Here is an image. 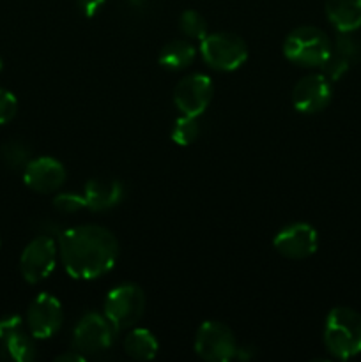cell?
I'll return each instance as SVG.
<instances>
[{
    "label": "cell",
    "mask_w": 361,
    "mask_h": 362,
    "mask_svg": "<svg viewBox=\"0 0 361 362\" xmlns=\"http://www.w3.org/2000/svg\"><path fill=\"white\" fill-rule=\"evenodd\" d=\"M59 253L71 278L91 281L112 271L119 258V243L110 230L84 225L60 233Z\"/></svg>",
    "instance_id": "6da1fadb"
},
{
    "label": "cell",
    "mask_w": 361,
    "mask_h": 362,
    "mask_svg": "<svg viewBox=\"0 0 361 362\" xmlns=\"http://www.w3.org/2000/svg\"><path fill=\"white\" fill-rule=\"evenodd\" d=\"M324 345L336 359H350L361 352V315L350 308L329 311L324 325Z\"/></svg>",
    "instance_id": "7a4b0ae2"
},
{
    "label": "cell",
    "mask_w": 361,
    "mask_h": 362,
    "mask_svg": "<svg viewBox=\"0 0 361 362\" xmlns=\"http://www.w3.org/2000/svg\"><path fill=\"white\" fill-rule=\"evenodd\" d=\"M333 42L328 34L317 27H297L283 42V55L290 62L304 67H321L331 55Z\"/></svg>",
    "instance_id": "3957f363"
},
{
    "label": "cell",
    "mask_w": 361,
    "mask_h": 362,
    "mask_svg": "<svg viewBox=\"0 0 361 362\" xmlns=\"http://www.w3.org/2000/svg\"><path fill=\"white\" fill-rule=\"evenodd\" d=\"M145 310V296L133 283L119 285L106 296L105 317L117 332L133 327Z\"/></svg>",
    "instance_id": "277c9868"
},
{
    "label": "cell",
    "mask_w": 361,
    "mask_h": 362,
    "mask_svg": "<svg viewBox=\"0 0 361 362\" xmlns=\"http://www.w3.org/2000/svg\"><path fill=\"white\" fill-rule=\"evenodd\" d=\"M200 52L205 62L218 71L239 69L248 59L246 42L230 32L207 34L200 41Z\"/></svg>",
    "instance_id": "5b68a950"
},
{
    "label": "cell",
    "mask_w": 361,
    "mask_h": 362,
    "mask_svg": "<svg viewBox=\"0 0 361 362\" xmlns=\"http://www.w3.org/2000/svg\"><path fill=\"white\" fill-rule=\"evenodd\" d=\"M236 336L225 324L216 320L204 322L195 336V352L209 362H229L237 357Z\"/></svg>",
    "instance_id": "8992f818"
},
{
    "label": "cell",
    "mask_w": 361,
    "mask_h": 362,
    "mask_svg": "<svg viewBox=\"0 0 361 362\" xmlns=\"http://www.w3.org/2000/svg\"><path fill=\"white\" fill-rule=\"evenodd\" d=\"M117 331L105 315L87 313L81 317L73 332V350L87 356L105 352L113 345Z\"/></svg>",
    "instance_id": "52a82bcc"
},
{
    "label": "cell",
    "mask_w": 361,
    "mask_h": 362,
    "mask_svg": "<svg viewBox=\"0 0 361 362\" xmlns=\"http://www.w3.org/2000/svg\"><path fill=\"white\" fill-rule=\"evenodd\" d=\"M57 244L52 237L41 235L25 246L20 257V272L30 285L45 281L57 264Z\"/></svg>",
    "instance_id": "ba28073f"
},
{
    "label": "cell",
    "mask_w": 361,
    "mask_h": 362,
    "mask_svg": "<svg viewBox=\"0 0 361 362\" xmlns=\"http://www.w3.org/2000/svg\"><path fill=\"white\" fill-rule=\"evenodd\" d=\"M27 327L35 339H48L60 331L64 322L62 304L50 293H39L27 310Z\"/></svg>",
    "instance_id": "9c48e42d"
},
{
    "label": "cell",
    "mask_w": 361,
    "mask_h": 362,
    "mask_svg": "<svg viewBox=\"0 0 361 362\" xmlns=\"http://www.w3.org/2000/svg\"><path fill=\"white\" fill-rule=\"evenodd\" d=\"M212 81L207 74L195 73L183 78L173 88V103L183 115L200 117L212 99Z\"/></svg>",
    "instance_id": "30bf717a"
},
{
    "label": "cell",
    "mask_w": 361,
    "mask_h": 362,
    "mask_svg": "<svg viewBox=\"0 0 361 362\" xmlns=\"http://www.w3.org/2000/svg\"><path fill=\"white\" fill-rule=\"evenodd\" d=\"M273 246L289 260H304L317 251V230L306 223H294L276 233Z\"/></svg>",
    "instance_id": "8fae6325"
},
{
    "label": "cell",
    "mask_w": 361,
    "mask_h": 362,
    "mask_svg": "<svg viewBox=\"0 0 361 362\" xmlns=\"http://www.w3.org/2000/svg\"><path fill=\"white\" fill-rule=\"evenodd\" d=\"M331 81L322 73L303 76L292 90V105L297 112L314 115L322 112L331 101Z\"/></svg>",
    "instance_id": "7c38bea8"
},
{
    "label": "cell",
    "mask_w": 361,
    "mask_h": 362,
    "mask_svg": "<svg viewBox=\"0 0 361 362\" xmlns=\"http://www.w3.org/2000/svg\"><path fill=\"white\" fill-rule=\"evenodd\" d=\"M34 336L20 317H7L0 320V349L16 362H30L35 359Z\"/></svg>",
    "instance_id": "4fadbf2b"
},
{
    "label": "cell",
    "mask_w": 361,
    "mask_h": 362,
    "mask_svg": "<svg viewBox=\"0 0 361 362\" xmlns=\"http://www.w3.org/2000/svg\"><path fill=\"white\" fill-rule=\"evenodd\" d=\"M23 182L35 193H53L66 182V168L55 158L30 159L23 168Z\"/></svg>",
    "instance_id": "5bb4252c"
},
{
    "label": "cell",
    "mask_w": 361,
    "mask_h": 362,
    "mask_svg": "<svg viewBox=\"0 0 361 362\" xmlns=\"http://www.w3.org/2000/svg\"><path fill=\"white\" fill-rule=\"evenodd\" d=\"M84 200L88 211H110L124 200V186L115 179H92L85 184Z\"/></svg>",
    "instance_id": "9a60e30c"
},
{
    "label": "cell",
    "mask_w": 361,
    "mask_h": 362,
    "mask_svg": "<svg viewBox=\"0 0 361 362\" xmlns=\"http://www.w3.org/2000/svg\"><path fill=\"white\" fill-rule=\"evenodd\" d=\"M326 16L338 32L361 27V0H326Z\"/></svg>",
    "instance_id": "2e32d148"
},
{
    "label": "cell",
    "mask_w": 361,
    "mask_h": 362,
    "mask_svg": "<svg viewBox=\"0 0 361 362\" xmlns=\"http://www.w3.org/2000/svg\"><path fill=\"white\" fill-rule=\"evenodd\" d=\"M197 57V48L191 45L186 39H173V41L166 42L159 52V64L165 69L170 71H180L184 67L190 66Z\"/></svg>",
    "instance_id": "e0dca14e"
},
{
    "label": "cell",
    "mask_w": 361,
    "mask_h": 362,
    "mask_svg": "<svg viewBox=\"0 0 361 362\" xmlns=\"http://www.w3.org/2000/svg\"><path fill=\"white\" fill-rule=\"evenodd\" d=\"M158 339L147 329H133L124 338V352L137 361H151L158 354Z\"/></svg>",
    "instance_id": "ac0fdd59"
},
{
    "label": "cell",
    "mask_w": 361,
    "mask_h": 362,
    "mask_svg": "<svg viewBox=\"0 0 361 362\" xmlns=\"http://www.w3.org/2000/svg\"><path fill=\"white\" fill-rule=\"evenodd\" d=\"M0 161L11 170H21L30 161V148L21 140H9L0 147Z\"/></svg>",
    "instance_id": "d6986e66"
},
{
    "label": "cell",
    "mask_w": 361,
    "mask_h": 362,
    "mask_svg": "<svg viewBox=\"0 0 361 362\" xmlns=\"http://www.w3.org/2000/svg\"><path fill=\"white\" fill-rule=\"evenodd\" d=\"M198 117L183 115L176 120L172 127V140L177 145H191L200 134V124H198Z\"/></svg>",
    "instance_id": "ffe728a7"
},
{
    "label": "cell",
    "mask_w": 361,
    "mask_h": 362,
    "mask_svg": "<svg viewBox=\"0 0 361 362\" xmlns=\"http://www.w3.org/2000/svg\"><path fill=\"white\" fill-rule=\"evenodd\" d=\"M333 53L342 57L353 66L361 60V42L354 37L353 32H340L335 45H333Z\"/></svg>",
    "instance_id": "44dd1931"
},
{
    "label": "cell",
    "mask_w": 361,
    "mask_h": 362,
    "mask_svg": "<svg viewBox=\"0 0 361 362\" xmlns=\"http://www.w3.org/2000/svg\"><path fill=\"white\" fill-rule=\"evenodd\" d=\"M179 28L184 35H188L190 39H197V41H202L207 35V23H205L204 16L193 9H188L180 14Z\"/></svg>",
    "instance_id": "7402d4cb"
},
{
    "label": "cell",
    "mask_w": 361,
    "mask_h": 362,
    "mask_svg": "<svg viewBox=\"0 0 361 362\" xmlns=\"http://www.w3.org/2000/svg\"><path fill=\"white\" fill-rule=\"evenodd\" d=\"M53 205L59 212L62 214H76V212L84 211L85 207V200L84 194H76V193H62L59 197H55L53 200Z\"/></svg>",
    "instance_id": "603a6c76"
},
{
    "label": "cell",
    "mask_w": 361,
    "mask_h": 362,
    "mask_svg": "<svg viewBox=\"0 0 361 362\" xmlns=\"http://www.w3.org/2000/svg\"><path fill=\"white\" fill-rule=\"evenodd\" d=\"M349 67L350 64L347 62V60H343L342 57L336 55V53H333L331 49V55H329L328 60L322 64L321 69H322V74H324L329 81H338L340 78L349 71Z\"/></svg>",
    "instance_id": "cb8c5ba5"
},
{
    "label": "cell",
    "mask_w": 361,
    "mask_h": 362,
    "mask_svg": "<svg viewBox=\"0 0 361 362\" xmlns=\"http://www.w3.org/2000/svg\"><path fill=\"white\" fill-rule=\"evenodd\" d=\"M18 112V101L13 92L0 87V126L11 122Z\"/></svg>",
    "instance_id": "d4e9b609"
},
{
    "label": "cell",
    "mask_w": 361,
    "mask_h": 362,
    "mask_svg": "<svg viewBox=\"0 0 361 362\" xmlns=\"http://www.w3.org/2000/svg\"><path fill=\"white\" fill-rule=\"evenodd\" d=\"M105 2L106 0H76L78 9L87 18H94L101 11V7L105 6Z\"/></svg>",
    "instance_id": "484cf974"
},
{
    "label": "cell",
    "mask_w": 361,
    "mask_h": 362,
    "mask_svg": "<svg viewBox=\"0 0 361 362\" xmlns=\"http://www.w3.org/2000/svg\"><path fill=\"white\" fill-rule=\"evenodd\" d=\"M87 357L84 354H80L78 350H74V354H62V356L57 357V362H84Z\"/></svg>",
    "instance_id": "4316f807"
},
{
    "label": "cell",
    "mask_w": 361,
    "mask_h": 362,
    "mask_svg": "<svg viewBox=\"0 0 361 362\" xmlns=\"http://www.w3.org/2000/svg\"><path fill=\"white\" fill-rule=\"evenodd\" d=\"M2 67H4V62H2V59H0V71H2Z\"/></svg>",
    "instance_id": "83f0119b"
}]
</instances>
